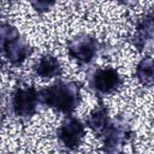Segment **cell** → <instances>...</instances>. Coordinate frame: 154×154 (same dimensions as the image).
I'll list each match as a JSON object with an SVG mask.
<instances>
[{
    "instance_id": "cell-1",
    "label": "cell",
    "mask_w": 154,
    "mask_h": 154,
    "mask_svg": "<svg viewBox=\"0 0 154 154\" xmlns=\"http://www.w3.org/2000/svg\"><path fill=\"white\" fill-rule=\"evenodd\" d=\"M41 103L66 116H71L82 101L81 84L76 81H58L40 90Z\"/></svg>"
},
{
    "instance_id": "cell-2",
    "label": "cell",
    "mask_w": 154,
    "mask_h": 154,
    "mask_svg": "<svg viewBox=\"0 0 154 154\" xmlns=\"http://www.w3.org/2000/svg\"><path fill=\"white\" fill-rule=\"evenodd\" d=\"M41 103L40 90L34 85H19L14 89L11 97V108L13 114L20 119L32 117Z\"/></svg>"
},
{
    "instance_id": "cell-3",
    "label": "cell",
    "mask_w": 154,
    "mask_h": 154,
    "mask_svg": "<svg viewBox=\"0 0 154 154\" xmlns=\"http://www.w3.org/2000/svg\"><path fill=\"white\" fill-rule=\"evenodd\" d=\"M123 77L113 67H97L88 77L89 88L100 96L118 91L123 85Z\"/></svg>"
},
{
    "instance_id": "cell-4",
    "label": "cell",
    "mask_w": 154,
    "mask_h": 154,
    "mask_svg": "<svg viewBox=\"0 0 154 154\" xmlns=\"http://www.w3.org/2000/svg\"><path fill=\"white\" fill-rule=\"evenodd\" d=\"M131 136L132 131L130 125L123 118H117L114 120L111 119L109 125L100 136L102 140L101 150L105 154H116L131 138Z\"/></svg>"
},
{
    "instance_id": "cell-5",
    "label": "cell",
    "mask_w": 154,
    "mask_h": 154,
    "mask_svg": "<svg viewBox=\"0 0 154 154\" xmlns=\"http://www.w3.org/2000/svg\"><path fill=\"white\" fill-rule=\"evenodd\" d=\"M66 48L69 55L78 64L89 65L96 58L100 46L99 41L94 36L89 34H81L71 38L67 42Z\"/></svg>"
},
{
    "instance_id": "cell-6",
    "label": "cell",
    "mask_w": 154,
    "mask_h": 154,
    "mask_svg": "<svg viewBox=\"0 0 154 154\" xmlns=\"http://www.w3.org/2000/svg\"><path fill=\"white\" fill-rule=\"evenodd\" d=\"M85 136L84 124L73 116H66L57 130L59 142L69 150H76Z\"/></svg>"
},
{
    "instance_id": "cell-7",
    "label": "cell",
    "mask_w": 154,
    "mask_h": 154,
    "mask_svg": "<svg viewBox=\"0 0 154 154\" xmlns=\"http://www.w3.org/2000/svg\"><path fill=\"white\" fill-rule=\"evenodd\" d=\"M31 46L29 42L20 36L16 37L11 42L6 45V47L2 49L1 54L5 55V58L10 61L11 65L13 66H19L22 65L31 54Z\"/></svg>"
},
{
    "instance_id": "cell-8",
    "label": "cell",
    "mask_w": 154,
    "mask_h": 154,
    "mask_svg": "<svg viewBox=\"0 0 154 154\" xmlns=\"http://www.w3.org/2000/svg\"><path fill=\"white\" fill-rule=\"evenodd\" d=\"M153 14L152 12L144 14L136 24L134 35H132V45L137 51H144L148 43H152L153 40Z\"/></svg>"
},
{
    "instance_id": "cell-9",
    "label": "cell",
    "mask_w": 154,
    "mask_h": 154,
    "mask_svg": "<svg viewBox=\"0 0 154 154\" xmlns=\"http://www.w3.org/2000/svg\"><path fill=\"white\" fill-rule=\"evenodd\" d=\"M34 72L37 77L43 79H51L63 73V66L60 60L53 54H43L34 65Z\"/></svg>"
},
{
    "instance_id": "cell-10",
    "label": "cell",
    "mask_w": 154,
    "mask_h": 154,
    "mask_svg": "<svg viewBox=\"0 0 154 154\" xmlns=\"http://www.w3.org/2000/svg\"><path fill=\"white\" fill-rule=\"evenodd\" d=\"M109 123H111L109 111L103 103L95 106L89 112V114L85 119V125L97 136L102 135V132L106 130V128L109 125Z\"/></svg>"
},
{
    "instance_id": "cell-11",
    "label": "cell",
    "mask_w": 154,
    "mask_h": 154,
    "mask_svg": "<svg viewBox=\"0 0 154 154\" xmlns=\"http://www.w3.org/2000/svg\"><path fill=\"white\" fill-rule=\"evenodd\" d=\"M135 75H136L137 81L142 85H144L147 88H150L153 85V81H154V77H153V58L150 55H146L138 61V64L136 66Z\"/></svg>"
},
{
    "instance_id": "cell-12",
    "label": "cell",
    "mask_w": 154,
    "mask_h": 154,
    "mask_svg": "<svg viewBox=\"0 0 154 154\" xmlns=\"http://www.w3.org/2000/svg\"><path fill=\"white\" fill-rule=\"evenodd\" d=\"M18 36H20V32L14 25L7 22H1L0 23V53L2 52V49L6 47L8 42H11Z\"/></svg>"
},
{
    "instance_id": "cell-13",
    "label": "cell",
    "mask_w": 154,
    "mask_h": 154,
    "mask_svg": "<svg viewBox=\"0 0 154 154\" xmlns=\"http://www.w3.org/2000/svg\"><path fill=\"white\" fill-rule=\"evenodd\" d=\"M54 5H55V2H48V1H34V2H31V6L34 7V10H36L40 13L49 11L51 7H53Z\"/></svg>"
},
{
    "instance_id": "cell-14",
    "label": "cell",
    "mask_w": 154,
    "mask_h": 154,
    "mask_svg": "<svg viewBox=\"0 0 154 154\" xmlns=\"http://www.w3.org/2000/svg\"><path fill=\"white\" fill-rule=\"evenodd\" d=\"M2 67H4V60H2V58L0 57V72H1V70H2Z\"/></svg>"
},
{
    "instance_id": "cell-15",
    "label": "cell",
    "mask_w": 154,
    "mask_h": 154,
    "mask_svg": "<svg viewBox=\"0 0 154 154\" xmlns=\"http://www.w3.org/2000/svg\"><path fill=\"white\" fill-rule=\"evenodd\" d=\"M119 154H126V153H119Z\"/></svg>"
}]
</instances>
